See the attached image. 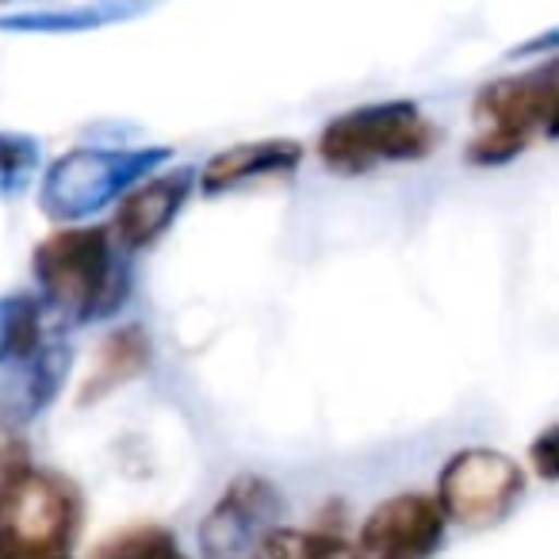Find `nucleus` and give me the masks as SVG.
Instances as JSON below:
<instances>
[{
  "instance_id": "1a4fd4ad",
  "label": "nucleus",
  "mask_w": 559,
  "mask_h": 559,
  "mask_svg": "<svg viewBox=\"0 0 559 559\" xmlns=\"http://www.w3.org/2000/svg\"><path fill=\"white\" fill-rule=\"evenodd\" d=\"M195 177H200V173L185 165V169L154 173V177H146L139 188H131V192L119 200V211L108 226L119 253L131 257L154 246V241L177 223L180 211H185L188 195H192V188H195Z\"/></svg>"
},
{
  "instance_id": "f257e3e1",
  "label": "nucleus",
  "mask_w": 559,
  "mask_h": 559,
  "mask_svg": "<svg viewBox=\"0 0 559 559\" xmlns=\"http://www.w3.org/2000/svg\"><path fill=\"white\" fill-rule=\"evenodd\" d=\"M108 226H66L43 238L32 253L43 307L73 326L104 322L131 296V272Z\"/></svg>"
},
{
  "instance_id": "20e7f679",
  "label": "nucleus",
  "mask_w": 559,
  "mask_h": 559,
  "mask_svg": "<svg viewBox=\"0 0 559 559\" xmlns=\"http://www.w3.org/2000/svg\"><path fill=\"white\" fill-rule=\"evenodd\" d=\"M85 518L81 490L66 475L16 464L0 475V533L35 548L73 551Z\"/></svg>"
},
{
  "instance_id": "dca6fc26",
  "label": "nucleus",
  "mask_w": 559,
  "mask_h": 559,
  "mask_svg": "<svg viewBox=\"0 0 559 559\" xmlns=\"http://www.w3.org/2000/svg\"><path fill=\"white\" fill-rule=\"evenodd\" d=\"M93 559H188V556L173 540L169 528L139 525V528H123L108 544H100Z\"/></svg>"
},
{
  "instance_id": "a211bd4d",
  "label": "nucleus",
  "mask_w": 559,
  "mask_h": 559,
  "mask_svg": "<svg viewBox=\"0 0 559 559\" xmlns=\"http://www.w3.org/2000/svg\"><path fill=\"white\" fill-rule=\"evenodd\" d=\"M0 559H73V551L35 548V544L12 540L9 533H0Z\"/></svg>"
},
{
  "instance_id": "6e6552de",
  "label": "nucleus",
  "mask_w": 559,
  "mask_h": 559,
  "mask_svg": "<svg viewBox=\"0 0 559 559\" xmlns=\"http://www.w3.org/2000/svg\"><path fill=\"white\" fill-rule=\"evenodd\" d=\"M556 100H559V55L525 73H513V78L483 85L475 93L472 111L487 131H502L528 146L533 131L548 127Z\"/></svg>"
},
{
  "instance_id": "9d476101",
  "label": "nucleus",
  "mask_w": 559,
  "mask_h": 559,
  "mask_svg": "<svg viewBox=\"0 0 559 559\" xmlns=\"http://www.w3.org/2000/svg\"><path fill=\"white\" fill-rule=\"evenodd\" d=\"M304 165V142L296 139H257L218 150L200 169V188L207 195H223L261 177H292Z\"/></svg>"
},
{
  "instance_id": "aec40b11",
  "label": "nucleus",
  "mask_w": 559,
  "mask_h": 559,
  "mask_svg": "<svg viewBox=\"0 0 559 559\" xmlns=\"http://www.w3.org/2000/svg\"><path fill=\"white\" fill-rule=\"evenodd\" d=\"M544 131H548V139L559 142V100H556V108H551V119H548V127H544Z\"/></svg>"
},
{
  "instance_id": "2eb2a0df",
  "label": "nucleus",
  "mask_w": 559,
  "mask_h": 559,
  "mask_svg": "<svg viewBox=\"0 0 559 559\" xmlns=\"http://www.w3.org/2000/svg\"><path fill=\"white\" fill-rule=\"evenodd\" d=\"M43 165V142L35 134L0 131V195H20Z\"/></svg>"
},
{
  "instance_id": "ddd939ff",
  "label": "nucleus",
  "mask_w": 559,
  "mask_h": 559,
  "mask_svg": "<svg viewBox=\"0 0 559 559\" xmlns=\"http://www.w3.org/2000/svg\"><path fill=\"white\" fill-rule=\"evenodd\" d=\"M43 345V299L27 292L0 296V368L27 365Z\"/></svg>"
},
{
  "instance_id": "39448f33",
  "label": "nucleus",
  "mask_w": 559,
  "mask_h": 559,
  "mask_svg": "<svg viewBox=\"0 0 559 559\" xmlns=\"http://www.w3.org/2000/svg\"><path fill=\"white\" fill-rule=\"evenodd\" d=\"M525 495V472L498 449H464L437 475L444 518L464 528H490Z\"/></svg>"
},
{
  "instance_id": "0eeeda50",
  "label": "nucleus",
  "mask_w": 559,
  "mask_h": 559,
  "mask_svg": "<svg viewBox=\"0 0 559 559\" xmlns=\"http://www.w3.org/2000/svg\"><path fill=\"white\" fill-rule=\"evenodd\" d=\"M441 502L418 490L383 498L357 533L360 559H433L444 544Z\"/></svg>"
},
{
  "instance_id": "f3484780",
  "label": "nucleus",
  "mask_w": 559,
  "mask_h": 559,
  "mask_svg": "<svg viewBox=\"0 0 559 559\" xmlns=\"http://www.w3.org/2000/svg\"><path fill=\"white\" fill-rule=\"evenodd\" d=\"M528 460H533V472L544 483H559V421L528 444Z\"/></svg>"
},
{
  "instance_id": "6ab92c4d",
  "label": "nucleus",
  "mask_w": 559,
  "mask_h": 559,
  "mask_svg": "<svg viewBox=\"0 0 559 559\" xmlns=\"http://www.w3.org/2000/svg\"><path fill=\"white\" fill-rule=\"evenodd\" d=\"M528 55H548V58H556L559 55V27H551V32L536 35V39L518 43V47L510 50V58H528Z\"/></svg>"
},
{
  "instance_id": "f03ea898",
  "label": "nucleus",
  "mask_w": 559,
  "mask_h": 559,
  "mask_svg": "<svg viewBox=\"0 0 559 559\" xmlns=\"http://www.w3.org/2000/svg\"><path fill=\"white\" fill-rule=\"evenodd\" d=\"M437 142L441 131L414 100H380L330 119L319 131L314 154L337 177H365L380 165L421 162Z\"/></svg>"
},
{
  "instance_id": "423d86ee",
  "label": "nucleus",
  "mask_w": 559,
  "mask_h": 559,
  "mask_svg": "<svg viewBox=\"0 0 559 559\" xmlns=\"http://www.w3.org/2000/svg\"><path fill=\"white\" fill-rule=\"evenodd\" d=\"M284 495L264 475H234L200 521V559H253L261 540L280 528Z\"/></svg>"
},
{
  "instance_id": "7ed1b4c3",
  "label": "nucleus",
  "mask_w": 559,
  "mask_h": 559,
  "mask_svg": "<svg viewBox=\"0 0 559 559\" xmlns=\"http://www.w3.org/2000/svg\"><path fill=\"white\" fill-rule=\"evenodd\" d=\"M173 157L169 146H127L100 150L78 146L62 154L39 180V211L55 223L81 226L85 218L100 215L116 200H123L131 188L154 177Z\"/></svg>"
},
{
  "instance_id": "9b49d317",
  "label": "nucleus",
  "mask_w": 559,
  "mask_h": 559,
  "mask_svg": "<svg viewBox=\"0 0 559 559\" xmlns=\"http://www.w3.org/2000/svg\"><path fill=\"white\" fill-rule=\"evenodd\" d=\"M150 360H154V345H150L146 330L142 326L111 330L100 342V349H96V368L88 376L85 391H81V403H96V399L111 395L123 383L139 380L150 368Z\"/></svg>"
},
{
  "instance_id": "f8f14e48",
  "label": "nucleus",
  "mask_w": 559,
  "mask_h": 559,
  "mask_svg": "<svg viewBox=\"0 0 559 559\" xmlns=\"http://www.w3.org/2000/svg\"><path fill=\"white\" fill-rule=\"evenodd\" d=\"M73 365V349L66 342H47L27 365H20V376L12 383V411L16 418H35L43 414L62 391L66 376Z\"/></svg>"
},
{
  "instance_id": "4468645a",
  "label": "nucleus",
  "mask_w": 559,
  "mask_h": 559,
  "mask_svg": "<svg viewBox=\"0 0 559 559\" xmlns=\"http://www.w3.org/2000/svg\"><path fill=\"white\" fill-rule=\"evenodd\" d=\"M123 16H134L127 4H96V9H70V12H24V16H4L0 27L4 32H93V27H108Z\"/></svg>"
}]
</instances>
